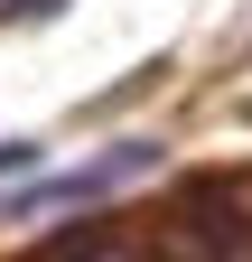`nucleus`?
Wrapping results in <instances>:
<instances>
[{"label":"nucleus","mask_w":252,"mask_h":262,"mask_svg":"<svg viewBox=\"0 0 252 262\" xmlns=\"http://www.w3.org/2000/svg\"><path fill=\"white\" fill-rule=\"evenodd\" d=\"M149 169H159V141H112L103 159H84V169L47 178V187H28L19 206H93V196H121V187L149 178Z\"/></svg>","instance_id":"f257e3e1"},{"label":"nucleus","mask_w":252,"mask_h":262,"mask_svg":"<svg viewBox=\"0 0 252 262\" xmlns=\"http://www.w3.org/2000/svg\"><path fill=\"white\" fill-rule=\"evenodd\" d=\"M38 159H47L38 141H0V178H28V169H38Z\"/></svg>","instance_id":"f03ea898"},{"label":"nucleus","mask_w":252,"mask_h":262,"mask_svg":"<svg viewBox=\"0 0 252 262\" xmlns=\"http://www.w3.org/2000/svg\"><path fill=\"white\" fill-rule=\"evenodd\" d=\"M93 262H131V253H93Z\"/></svg>","instance_id":"7ed1b4c3"}]
</instances>
